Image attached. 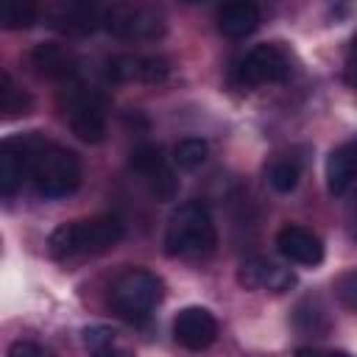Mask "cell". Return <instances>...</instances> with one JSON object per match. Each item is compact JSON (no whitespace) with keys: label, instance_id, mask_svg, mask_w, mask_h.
<instances>
[{"label":"cell","instance_id":"cell-1","mask_svg":"<svg viewBox=\"0 0 357 357\" xmlns=\"http://www.w3.org/2000/svg\"><path fill=\"white\" fill-rule=\"evenodd\" d=\"M28 162V178L33 184V190L45 198H64L70 192H75V187L81 184V162L73 151L47 142L42 137H22L14 139Z\"/></svg>","mask_w":357,"mask_h":357},{"label":"cell","instance_id":"cell-2","mask_svg":"<svg viewBox=\"0 0 357 357\" xmlns=\"http://www.w3.org/2000/svg\"><path fill=\"white\" fill-rule=\"evenodd\" d=\"M123 240V223L114 215H100L89 220L59 223L47 237V251L53 259H73L84 254H100Z\"/></svg>","mask_w":357,"mask_h":357},{"label":"cell","instance_id":"cell-3","mask_svg":"<svg viewBox=\"0 0 357 357\" xmlns=\"http://www.w3.org/2000/svg\"><path fill=\"white\" fill-rule=\"evenodd\" d=\"M215 243H218L215 220L201 201H187L170 215L165 231V248L170 257L206 254L215 248Z\"/></svg>","mask_w":357,"mask_h":357},{"label":"cell","instance_id":"cell-4","mask_svg":"<svg viewBox=\"0 0 357 357\" xmlns=\"http://www.w3.org/2000/svg\"><path fill=\"white\" fill-rule=\"evenodd\" d=\"M159 301H162V279L151 271H142V268L126 271L112 284V293H109L112 310L123 321H131V324L145 321L156 310Z\"/></svg>","mask_w":357,"mask_h":357},{"label":"cell","instance_id":"cell-5","mask_svg":"<svg viewBox=\"0 0 357 357\" xmlns=\"http://www.w3.org/2000/svg\"><path fill=\"white\" fill-rule=\"evenodd\" d=\"M61 109L73 134L84 142H100L106 137V114L100 98L78 81H67L61 89Z\"/></svg>","mask_w":357,"mask_h":357},{"label":"cell","instance_id":"cell-6","mask_svg":"<svg viewBox=\"0 0 357 357\" xmlns=\"http://www.w3.org/2000/svg\"><path fill=\"white\" fill-rule=\"evenodd\" d=\"M100 25L120 39H156L165 33V20L153 8L114 3L100 11Z\"/></svg>","mask_w":357,"mask_h":357},{"label":"cell","instance_id":"cell-7","mask_svg":"<svg viewBox=\"0 0 357 357\" xmlns=\"http://www.w3.org/2000/svg\"><path fill=\"white\" fill-rule=\"evenodd\" d=\"M240 81L245 86H262V84H279L290 75V56L282 45H257L248 50V56L237 67Z\"/></svg>","mask_w":357,"mask_h":357},{"label":"cell","instance_id":"cell-8","mask_svg":"<svg viewBox=\"0 0 357 357\" xmlns=\"http://www.w3.org/2000/svg\"><path fill=\"white\" fill-rule=\"evenodd\" d=\"M131 170L137 176H142V181L148 184V190L159 198V201H170L176 195V178L173 170L167 167L162 148L159 145H139L131 153Z\"/></svg>","mask_w":357,"mask_h":357},{"label":"cell","instance_id":"cell-9","mask_svg":"<svg viewBox=\"0 0 357 357\" xmlns=\"http://www.w3.org/2000/svg\"><path fill=\"white\" fill-rule=\"evenodd\" d=\"M106 75L117 84L139 81V84H162L170 75V61L165 56H114L106 64Z\"/></svg>","mask_w":357,"mask_h":357},{"label":"cell","instance_id":"cell-10","mask_svg":"<svg viewBox=\"0 0 357 357\" xmlns=\"http://www.w3.org/2000/svg\"><path fill=\"white\" fill-rule=\"evenodd\" d=\"M173 337L190 351L209 349L218 337V321L206 307H184L173 321Z\"/></svg>","mask_w":357,"mask_h":357},{"label":"cell","instance_id":"cell-11","mask_svg":"<svg viewBox=\"0 0 357 357\" xmlns=\"http://www.w3.org/2000/svg\"><path fill=\"white\" fill-rule=\"evenodd\" d=\"M237 282L245 290H271V293H284L296 284V273L290 268H282L265 257H248L237 268Z\"/></svg>","mask_w":357,"mask_h":357},{"label":"cell","instance_id":"cell-12","mask_svg":"<svg viewBox=\"0 0 357 357\" xmlns=\"http://www.w3.org/2000/svg\"><path fill=\"white\" fill-rule=\"evenodd\" d=\"M276 248L284 259L296 262V265H307L315 268L324 262V243L318 234H312L304 226H284L276 234Z\"/></svg>","mask_w":357,"mask_h":357},{"label":"cell","instance_id":"cell-13","mask_svg":"<svg viewBox=\"0 0 357 357\" xmlns=\"http://www.w3.org/2000/svg\"><path fill=\"white\" fill-rule=\"evenodd\" d=\"M31 61L33 67L53 78V81H75V70H78V61L73 56V50H67L64 45H56V42H42L31 50Z\"/></svg>","mask_w":357,"mask_h":357},{"label":"cell","instance_id":"cell-14","mask_svg":"<svg viewBox=\"0 0 357 357\" xmlns=\"http://www.w3.org/2000/svg\"><path fill=\"white\" fill-rule=\"evenodd\" d=\"M357 181V139L337 145L326 159V187L332 195H343Z\"/></svg>","mask_w":357,"mask_h":357},{"label":"cell","instance_id":"cell-15","mask_svg":"<svg viewBox=\"0 0 357 357\" xmlns=\"http://www.w3.org/2000/svg\"><path fill=\"white\" fill-rule=\"evenodd\" d=\"M98 22H100V11L95 6H86V3H67L50 14V25L70 33V36H84Z\"/></svg>","mask_w":357,"mask_h":357},{"label":"cell","instance_id":"cell-16","mask_svg":"<svg viewBox=\"0 0 357 357\" xmlns=\"http://www.w3.org/2000/svg\"><path fill=\"white\" fill-rule=\"evenodd\" d=\"M259 25V8L254 3H226L218 11V31L231 39H243L254 33Z\"/></svg>","mask_w":357,"mask_h":357},{"label":"cell","instance_id":"cell-17","mask_svg":"<svg viewBox=\"0 0 357 357\" xmlns=\"http://www.w3.org/2000/svg\"><path fill=\"white\" fill-rule=\"evenodd\" d=\"M28 178V162H25V153H22V148L14 142V139H8L6 145H3V151H0V192L6 195V198H11L17 190H20V184Z\"/></svg>","mask_w":357,"mask_h":357},{"label":"cell","instance_id":"cell-18","mask_svg":"<svg viewBox=\"0 0 357 357\" xmlns=\"http://www.w3.org/2000/svg\"><path fill=\"white\" fill-rule=\"evenodd\" d=\"M84 346L95 354V357H134L120 340L117 332L109 326H89L84 329Z\"/></svg>","mask_w":357,"mask_h":357},{"label":"cell","instance_id":"cell-19","mask_svg":"<svg viewBox=\"0 0 357 357\" xmlns=\"http://www.w3.org/2000/svg\"><path fill=\"white\" fill-rule=\"evenodd\" d=\"M0 112L3 117H20V114H28L31 112V95L25 89H20L8 73L0 75Z\"/></svg>","mask_w":357,"mask_h":357},{"label":"cell","instance_id":"cell-20","mask_svg":"<svg viewBox=\"0 0 357 357\" xmlns=\"http://www.w3.org/2000/svg\"><path fill=\"white\" fill-rule=\"evenodd\" d=\"M39 17V8L33 3H22V0H8L0 6V25L8 31H20V28H31Z\"/></svg>","mask_w":357,"mask_h":357},{"label":"cell","instance_id":"cell-21","mask_svg":"<svg viewBox=\"0 0 357 357\" xmlns=\"http://www.w3.org/2000/svg\"><path fill=\"white\" fill-rule=\"evenodd\" d=\"M209 156V145L201 137H184L176 142L173 148V162L181 170H195L198 165H204V159Z\"/></svg>","mask_w":357,"mask_h":357},{"label":"cell","instance_id":"cell-22","mask_svg":"<svg viewBox=\"0 0 357 357\" xmlns=\"http://www.w3.org/2000/svg\"><path fill=\"white\" fill-rule=\"evenodd\" d=\"M298 178H301V167L293 159H279L268 170V181H271V187L276 192H293L296 184H298Z\"/></svg>","mask_w":357,"mask_h":357},{"label":"cell","instance_id":"cell-23","mask_svg":"<svg viewBox=\"0 0 357 357\" xmlns=\"http://www.w3.org/2000/svg\"><path fill=\"white\" fill-rule=\"evenodd\" d=\"M335 290H337V298H340L349 310H357V271L343 273V276L335 282Z\"/></svg>","mask_w":357,"mask_h":357},{"label":"cell","instance_id":"cell-24","mask_svg":"<svg viewBox=\"0 0 357 357\" xmlns=\"http://www.w3.org/2000/svg\"><path fill=\"white\" fill-rule=\"evenodd\" d=\"M8 357H50V354L42 346L31 343V340H17V343H11Z\"/></svg>","mask_w":357,"mask_h":357},{"label":"cell","instance_id":"cell-25","mask_svg":"<svg viewBox=\"0 0 357 357\" xmlns=\"http://www.w3.org/2000/svg\"><path fill=\"white\" fill-rule=\"evenodd\" d=\"M349 81H351V86H357V36H354L351 53H349Z\"/></svg>","mask_w":357,"mask_h":357},{"label":"cell","instance_id":"cell-26","mask_svg":"<svg viewBox=\"0 0 357 357\" xmlns=\"http://www.w3.org/2000/svg\"><path fill=\"white\" fill-rule=\"evenodd\" d=\"M296 357H321L318 351H312V349H298L296 351Z\"/></svg>","mask_w":357,"mask_h":357},{"label":"cell","instance_id":"cell-27","mask_svg":"<svg viewBox=\"0 0 357 357\" xmlns=\"http://www.w3.org/2000/svg\"><path fill=\"white\" fill-rule=\"evenodd\" d=\"M321 357H349L346 351H326V354H321Z\"/></svg>","mask_w":357,"mask_h":357}]
</instances>
